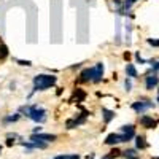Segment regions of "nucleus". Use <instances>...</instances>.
Masks as SVG:
<instances>
[{
  "label": "nucleus",
  "instance_id": "1",
  "mask_svg": "<svg viewBox=\"0 0 159 159\" xmlns=\"http://www.w3.org/2000/svg\"><path fill=\"white\" fill-rule=\"evenodd\" d=\"M56 83V76L52 75H38L34 78V84H35V91H45L51 86H54Z\"/></svg>",
  "mask_w": 159,
  "mask_h": 159
},
{
  "label": "nucleus",
  "instance_id": "2",
  "mask_svg": "<svg viewBox=\"0 0 159 159\" xmlns=\"http://www.w3.org/2000/svg\"><path fill=\"white\" fill-rule=\"evenodd\" d=\"M27 116H29L30 119H34V121H37V123H43L45 119H46V111H45L43 108L32 107V108H29Z\"/></svg>",
  "mask_w": 159,
  "mask_h": 159
},
{
  "label": "nucleus",
  "instance_id": "3",
  "mask_svg": "<svg viewBox=\"0 0 159 159\" xmlns=\"http://www.w3.org/2000/svg\"><path fill=\"white\" fill-rule=\"evenodd\" d=\"M32 142H54L56 140V135L52 134H40V132H37V134H34L30 137Z\"/></svg>",
  "mask_w": 159,
  "mask_h": 159
},
{
  "label": "nucleus",
  "instance_id": "4",
  "mask_svg": "<svg viewBox=\"0 0 159 159\" xmlns=\"http://www.w3.org/2000/svg\"><path fill=\"white\" fill-rule=\"evenodd\" d=\"M151 107H153V103L148 102V100H145V102H134V103H132V108H134L137 113H143L145 110H148Z\"/></svg>",
  "mask_w": 159,
  "mask_h": 159
},
{
  "label": "nucleus",
  "instance_id": "5",
  "mask_svg": "<svg viewBox=\"0 0 159 159\" xmlns=\"http://www.w3.org/2000/svg\"><path fill=\"white\" fill-rule=\"evenodd\" d=\"M135 135L134 132V126H123V135H121V142H129L132 137Z\"/></svg>",
  "mask_w": 159,
  "mask_h": 159
},
{
  "label": "nucleus",
  "instance_id": "6",
  "mask_svg": "<svg viewBox=\"0 0 159 159\" xmlns=\"http://www.w3.org/2000/svg\"><path fill=\"white\" fill-rule=\"evenodd\" d=\"M140 124H142L143 127H147V129L156 127V121H154L151 116H142V118H140Z\"/></svg>",
  "mask_w": 159,
  "mask_h": 159
},
{
  "label": "nucleus",
  "instance_id": "7",
  "mask_svg": "<svg viewBox=\"0 0 159 159\" xmlns=\"http://www.w3.org/2000/svg\"><path fill=\"white\" fill-rule=\"evenodd\" d=\"M102 75H103V65L102 64H97L96 69H94V75H92V81L99 83L100 80H102Z\"/></svg>",
  "mask_w": 159,
  "mask_h": 159
},
{
  "label": "nucleus",
  "instance_id": "8",
  "mask_svg": "<svg viewBox=\"0 0 159 159\" xmlns=\"http://www.w3.org/2000/svg\"><path fill=\"white\" fill-rule=\"evenodd\" d=\"M157 83H159V78L156 76V75H153V76H147V89H154L156 86H157Z\"/></svg>",
  "mask_w": 159,
  "mask_h": 159
},
{
  "label": "nucleus",
  "instance_id": "9",
  "mask_svg": "<svg viewBox=\"0 0 159 159\" xmlns=\"http://www.w3.org/2000/svg\"><path fill=\"white\" fill-rule=\"evenodd\" d=\"M121 142V134H110L107 139H105V143L107 145H115Z\"/></svg>",
  "mask_w": 159,
  "mask_h": 159
},
{
  "label": "nucleus",
  "instance_id": "10",
  "mask_svg": "<svg viewBox=\"0 0 159 159\" xmlns=\"http://www.w3.org/2000/svg\"><path fill=\"white\" fill-rule=\"evenodd\" d=\"M92 75H94V69H86L81 72V81H92Z\"/></svg>",
  "mask_w": 159,
  "mask_h": 159
},
{
  "label": "nucleus",
  "instance_id": "11",
  "mask_svg": "<svg viewBox=\"0 0 159 159\" xmlns=\"http://www.w3.org/2000/svg\"><path fill=\"white\" fill-rule=\"evenodd\" d=\"M102 113H103V119H105V123H110L111 119H113V116H115V113H113V111H110V110H107V108H102Z\"/></svg>",
  "mask_w": 159,
  "mask_h": 159
},
{
  "label": "nucleus",
  "instance_id": "12",
  "mask_svg": "<svg viewBox=\"0 0 159 159\" xmlns=\"http://www.w3.org/2000/svg\"><path fill=\"white\" fill-rule=\"evenodd\" d=\"M126 73L130 76V78H135L137 76V70H135V67L132 64H127V67H126Z\"/></svg>",
  "mask_w": 159,
  "mask_h": 159
},
{
  "label": "nucleus",
  "instance_id": "13",
  "mask_svg": "<svg viewBox=\"0 0 159 159\" xmlns=\"http://www.w3.org/2000/svg\"><path fill=\"white\" fill-rule=\"evenodd\" d=\"M7 57H8V48H7V45L0 43V61H3Z\"/></svg>",
  "mask_w": 159,
  "mask_h": 159
},
{
  "label": "nucleus",
  "instance_id": "14",
  "mask_svg": "<svg viewBox=\"0 0 159 159\" xmlns=\"http://www.w3.org/2000/svg\"><path fill=\"white\" fill-rule=\"evenodd\" d=\"M135 145H137V148H140V150L147 148V142H145V137L139 135V137L135 139Z\"/></svg>",
  "mask_w": 159,
  "mask_h": 159
},
{
  "label": "nucleus",
  "instance_id": "15",
  "mask_svg": "<svg viewBox=\"0 0 159 159\" xmlns=\"http://www.w3.org/2000/svg\"><path fill=\"white\" fill-rule=\"evenodd\" d=\"M124 156L129 159V157H132V156H135V151H134V150H127V151H124Z\"/></svg>",
  "mask_w": 159,
  "mask_h": 159
},
{
  "label": "nucleus",
  "instance_id": "16",
  "mask_svg": "<svg viewBox=\"0 0 159 159\" xmlns=\"http://www.w3.org/2000/svg\"><path fill=\"white\" fill-rule=\"evenodd\" d=\"M19 119V115H15V116H8V118H5V121L8 123V121H18Z\"/></svg>",
  "mask_w": 159,
  "mask_h": 159
},
{
  "label": "nucleus",
  "instance_id": "17",
  "mask_svg": "<svg viewBox=\"0 0 159 159\" xmlns=\"http://www.w3.org/2000/svg\"><path fill=\"white\" fill-rule=\"evenodd\" d=\"M148 43L153 45V46H159V40H153V38H148Z\"/></svg>",
  "mask_w": 159,
  "mask_h": 159
},
{
  "label": "nucleus",
  "instance_id": "18",
  "mask_svg": "<svg viewBox=\"0 0 159 159\" xmlns=\"http://www.w3.org/2000/svg\"><path fill=\"white\" fill-rule=\"evenodd\" d=\"M137 2V0H126V8H129L132 3H135Z\"/></svg>",
  "mask_w": 159,
  "mask_h": 159
},
{
  "label": "nucleus",
  "instance_id": "19",
  "mask_svg": "<svg viewBox=\"0 0 159 159\" xmlns=\"http://www.w3.org/2000/svg\"><path fill=\"white\" fill-rule=\"evenodd\" d=\"M126 91H130V88H132V84H130V81H129V80H126Z\"/></svg>",
  "mask_w": 159,
  "mask_h": 159
},
{
  "label": "nucleus",
  "instance_id": "20",
  "mask_svg": "<svg viewBox=\"0 0 159 159\" xmlns=\"http://www.w3.org/2000/svg\"><path fill=\"white\" fill-rule=\"evenodd\" d=\"M21 65H30V61H18Z\"/></svg>",
  "mask_w": 159,
  "mask_h": 159
},
{
  "label": "nucleus",
  "instance_id": "21",
  "mask_svg": "<svg viewBox=\"0 0 159 159\" xmlns=\"http://www.w3.org/2000/svg\"><path fill=\"white\" fill-rule=\"evenodd\" d=\"M54 159H70V156H67V154H64V156H56Z\"/></svg>",
  "mask_w": 159,
  "mask_h": 159
},
{
  "label": "nucleus",
  "instance_id": "22",
  "mask_svg": "<svg viewBox=\"0 0 159 159\" xmlns=\"http://www.w3.org/2000/svg\"><path fill=\"white\" fill-rule=\"evenodd\" d=\"M153 70H159V62H156V64L153 65Z\"/></svg>",
  "mask_w": 159,
  "mask_h": 159
},
{
  "label": "nucleus",
  "instance_id": "23",
  "mask_svg": "<svg viewBox=\"0 0 159 159\" xmlns=\"http://www.w3.org/2000/svg\"><path fill=\"white\" fill-rule=\"evenodd\" d=\"M102 159H113V157H111V156H103Z\"/></svg>",
  "mask_w": 159,
  "mask_h": 159
},
{
  "label": "nucleus",
  "instance_id": "24",
  "mask_svg": "<svg viewBox=\"0 0 159 159\" xmlns=\"http://www.w3.org/2000/svg\"><path fill=\"white\" fill-rule=\"evenodd\" d=\"M70 159H80L78 156H70Z\"/></svg>",
  "mask_w": 159,
  "mask_h": 159
},
{
  "label": "nucleus",
  "instance_id": "25",
  "mask_svg": "<svg viewBox=\"0 0 159 159\" xmlns=\"http://www.w3.org/2000/svg\"><path fill=\"white\" fill-rule=\"evenodd\" d=\"M129 159H139L137 156H132V157H129Z\"/></svg>",
  "mask_w": 159,
  "mask_h": 159
},
{
  "label": "nucleus",
  "instance_id": "26",
  "mask_svg": "<svg viewBox=\"0 0 159 159\" xmlns=\"http://www.w3.org/2000/svg\"><path fill=\"white\" fill-rule=\"evenodd\" d=\"M0 153H2V147H0Z\"/></svg>",
  "mask_w": 159,
  "mask_h": 159
},
{
  "label": "nucleus",
  "instance_id": "27",
  "mask_svg": "<svg viewBox=\"0 0 159 159\" xmlns=\"http://www.w3.org/2000/svg\"><path fill=\"white\" fill-rule=\"evenodd\" d=\"M157 102H159V97H157Z\"/></svg>",
  "mask_w": 159,
  "mask_h": 159
}]
</instances>
